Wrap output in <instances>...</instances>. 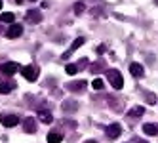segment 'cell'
<instances>
[{
    "mask_svg": "<svg viewBox=\"0 0 158 143\" xmlns=\"http://www.w3.org/2000/svg\"><path fill=\"white\" fill-rule=\"evenodd\" d=\"M105 74H107L109 82H110V86L114 88V90H122V88H124V80H122L120 71H116V69H107Z\"/></svg>",
    "mask_w": 158,
    "mask_h": 143,
    "instance_id": "1",
    "label": "cell"
},
{
    "mask_svg": "<svg viewBox=\"0 0 158 143\" xmlns=\"http://www.w3.org/2000/svg\"><path fill=\"white\" fill-rule=\"evenodd\" d=\"M38 73H40V69L36 67V65H27V67L21 69V74H23L29 82H35L38 78Z\"/></svg>",
    "mask_w": 158,
    "mask_h": 143,
    "instance_id": "2",
    "label": "cell"
},
{
    "mask_svg": "<svg viewBox=\"0 0 158 143\" xmlns=\"http://www.w3.org/2000/svg\"><path fill=\"white\" fill-rule=\"evenodd\" d=\"M105 134H107L109 139H116V137H120V134H122V128H120V124L112 122V124H109V126L105 128Z\"/></svg>",
    "mask_w": 158,
    "mask_h": 143,
    "instance_id": "3",
    "label": "cell"
},
{
    "mask_svg": "<svg viewBox=\"0 0 158 143\" xmlns=\"http://www.w3.org/2000/svg\"><path fill=\"white\" fill-rule=\"evenodd\" d=\"M0 122L6 128H14V126L19 124V116L17 115H0Z\"/></svg>",
    "mask_w": 158,
    "mask_h": 143,
    "instance_id": "4",
    "label": "cell"
},
{
    "mask_svg": "<svg viewBox=\"0 0 158 143\" xmlns=\"http://www.w3.org/2000/svg\"><path fill=\"white\" fill-rule=\"evenodd\" d=\"M21 35H23V25H21V23L10 25V29L6 31V36H8V38H19Z\"/></svg>",
    "mask_w": 158,
    "mask_h": 143,
    "instance_id": "5",
    "label": "cell"
},
{
    "mask_svg": "<svg viewBox=\"0 0 158 143\" xmlns=\"http://www.w3.org/2000/svg\"><path fill=\"white\" fill-rule=\"evenodd\" d=\"M0 71H2L4 74H8V76H12V74H15L19 71V65L14 63V61H8V63H4L2 67H0Z\"/></svg>",
    "mask_w": 158,
    "mask_h": 143,
    "instance_id": "6",
    "label": "cell"
},
{
    "mask_svg": "<svg viewBox=\"0 0 158 143\" xmlns=\"http://www.w3.org/2000/svg\"><path fill=\"white\" fill-rule=\"evenodd\" d=\"M82 44H84V36H78V38H76V40H74V42L71 44V48H69V52H65V53H63L61 57H63V59H69V57H71V53H73V52H76L78 48L82 46Z\"/></svg>",
    "mask_w": 158,
    "mask_h": 143,
    "instance_id": "7",
    "label": "cell"
},
{
    "mask_svg": "<svg viewBox=\"0 0 158 143\" xmlns=\"http://www.w3.org/2000/svg\"><path fill=\"white\" fill-rule=\"evenodd\" d=\"M23 130L27 132V134H35V132H36V120L32 116H27L23 120Z\"/></svg>",
    "mask_w": 158,
    "mask_h": 143,
    "instance_id": "8",
    "label": "cell"
},
{
    "mask_svg": "<svg viewBox=\"0 0 158 143\" xmlns=\"http://www.w3.org/2000/svg\"><path fill=\"white\" fill-rule=\"evenodd\" d=\"M86 86L88 84L84 80H76V82H69V84H67V90H69V92H84Z\"/></svg>",
    "mask_w": 158,
    "mask_h": 143,
    "instance_id": "9",
    "label": "cell"
},
{
    "mask_svg": "<svg viewBox=\"0 0 158 143\" xmlns=\"http://www.w3.org/2000/svg\"><path fill=\"white\" fill-rule=\"evenodd\" d=\"M38 118H40V122H44V124H52V120H53L52 111H48V109H38Z\"/></svg>",
    "mask_w": 158,
    "mask_h": 143,
    "instance_id": "10",
    "label": "cell"
},
{
    "mask_svg": "<svg viewBox=\"0 0 158 143\" xmlns=\"http://www.w3.org/2000/svg\"><path fill=\"white\" fill-rule=\"evenodd\" d=\"M27 21H29V23H40V21H42V14L38 12V10H29V12H27Z\"/></svg>",
    "mask_w": 158,
    "mask_h": 143,
    "instance_id": "11",
    "label": "cell"
},
{
    "mask_svg": "<svg viewBox=\"0 0 158 143\" xmlns=\"http://www.w3.org/2000/svg\"><path fill=\"white\" fill-rule=\"evenodd\" d=\"M130 73L135 76V78H143V74H145L143 65H139V63H131V65H130Z\"/></svg>",
    "mask_w": 158,
    "mask_h": 143,
    "instance_id": "12",
    "label": "cell"
},
{
    "mask_svg": "<svg viewBox=\"0 0 158 143\" xmlns=\"http://www.w3.org/2000/svg\"><path fill=\"white\" fill-rule=\"evenodd\" d=\"M78 107H80V105H78V101H74V99L63 101V111H65V113H74Z\"/></svg>",
    "mask_w": 158,
    "mask_h": 143,
    "instance_id": "13",
    "label": "cell"
},
{
    "mask_svg": "<svg viewBox=\"0 0 158 143\" xmlns=\"http://www.w3.org/2000/svg\"><path fill=\"white\" fill-rule=\"evenodd\" d=\"M143 115H145V107H141V105H135V107H131L130 111H128V116L130 118H139Z\"/></svg>",
    "mask_w": 158,
    "mask_h": 143,
    "instance_id": "14",
    "label": "cell"
},
{
    "mask_svg": "<svg viewBox=\"0 0 158 143\" xmlns=\"http://www.w3.org/2000/svg\"><path fill=\"white\" fill-rule=\"evenodd\" d=\"M12 90H15V82H12V80L0 82V94H10Z\"/></svg>",
    "mask_w": 158,
    "mask_h": 143,
    "instance_id": "15",
    "label": "cell"
},
{
    "mask_svg": "<svg viewBox=\"0 0 158 143\" xmlns=\"http://www.w3.org/2000/svg\"><path fill=\"white\" fill-rule=\"evenodd\" d=\"M143 132L147 136H156L158 134V124H143Z\"/></svg>",
    "mask_w": 158,
    "mask_h": 143,
    "instance_id": "16",
    "label": "cell"
},
{
    "mask_svg": "<svg viewBox=\"0 0 158 143\" xmlns=\"http://www.w3.org/2000/svg\"><path fill=\"white\" fill-rule=\"evenodd\" d=\"M63 136L59 134V132H50L48 134V143H61Z\"/></svg>",
    "mask_w": 158,
    "mask_h": 143,
    "instance_id": "17",
    "label": "cell"
},
{
    "mask_svg": "<svg viewBox=\"0 0 158 143\" xmlns=\"http://www.w3.org/2000/svg\"><path fill=\"white\" fill-rule=\"evenodd\" d=\"M14 19H15V15H14V14H10V12H6V14L0 15V21H2V23H10V25H14Z\"/></svg>",
    "mask_w": 158,
    "mask_h": 143,
    "instance_id": "18",
    "label": "cell"
},
{
    "mask_svg": "<svg viewBox=\"0 0 158 143\" xmlns=\"http://www.w3.org/2000/svg\"><path fill=\"white\" fill-rule=\"evenodd\" d=\"M103 69H105V63H103V61H97L95 65H92V67H89V71H92V73H101Z\"/></svg>",
    "mask_w": 158,
    "mask_h": 143,
    "instance_id": "19",
    "label": "cell"
},
{
    "mask_svg": "<svg viewBox=\"0 0 158 143\" xmlns=\"http://www.w3.org/2000/svg\"><path fill=\"white\" fill-rule=\"evenodd\" d=\"M84 10H86L84 2H76V4H74V14H76V15H80V14L84 12Z\"/></svg>",
    "mask_w": 158,
    "mask_h": 143,
    "instance_id": "20",
    "label": "cell"
},
{
    "mask_svg": "<svg viewBox=\"0 0 158 143\" xmlns=\"http://www.w3.org/2000/svg\"><path fill=\"white\" fill-rule=\"evenodd\" d=\"M145 97H147V103H151V105L156 103V95L152 92H145Z\"/></svg>",
    "mask_w": 158,
    "mask_h": 143,
    "instance_id": "21",
    "label": "cell"
},
{
    "mask_svg": "<svg viewBox=\"0 0 158 143\" xmlns=\"http://www.w3.org/2000/svg\"><path fill=\"white\" fill-rule=\"evenodd\" d=\"M65 69H67V74H76L78 73V65H73L71 63V65H67Z\"/></svg>",
    "mask_w": 158,
    "mask_h": 143,
    "instance_id": "22",
    "label": "cell"
},
{
    "mask_svg": "<svg viewBox=\"0 0 158 143\" xmlns=\"http://www.w3.org/2000/svg\"><path fill=\"white\" fill-rule=\"evenodd\" d=\"M92 86L95 88V90H101V88H103V80H101V78H95V80L92 82Z\"/></svg>",
    "mask_w": 158,
    "mask_h": 143,
    "instance_id": "23",
    "label": "cell"
},
{
    "mask_svg": "<svg viewBox=\"0 0 158 143\" xmlns=\"http://www.w3.org/2000/svg\"><path fill=\"white\" fill-rule=\"evenodd\" d=\"M95 52H97V53H105V52H107V46H105V44H99V46L95 48Z\"/></svg>",
    "mask_w": 158,
    "mask_h": 143,
    "instance_id": "24",
    "label": "cell"
},
{
    "mask_svg": "<svg viewBox=\"0 0 158 143\" xmlns=\"http://www.w3.org/2000/svg\"><path fill=\"white\" fill-rule=\"evenodd\" d=\"M63 124L69 126V128H76V122H74V120H63Z\"/></svg>",
    "mask_w": 158,
    "mask_h": 143,
    "instance_id": "25",
    "label": "cell"
},
{
    "mask_svg": "<svg viewBox=\"0 0 158 143\" xmlns=\"http://www.w3.org/2000/svg\"><path fill=\"white\" fill-rule=\"evenodd\" d=\"M89 14H92V15H101L103 12H101V8H94V10H92V12H89Z\"/></svg>",
    "mask_w": 158,
    "mask_h": 143,
    "instance_id": "26",
    "label": "cell"
},
{
    "mask_svg": "<svg viewBox=\"0 0 158 143\" xmlns=\"http://www.w3.org/2000/svg\"><path fill=\"white\" fill-rule=\"evenodd\" d=\"M135 143H149V141H143V139H135Z\"/></svg>",
    "mask_w": 158,
    "mask_h": 143,
    "instance_id": "27",
    "label": "cell"
},
{
    "mask_svg": "<svg viewBox=\"0 0 158 143\" xmlns=\"http://www.w3.org/2000/svg\"><path fill=\"white\" fill-rule=\"evenodd\" d=\"M84 143H97L95 139H88V141H84Z\"/></svg>",
    "mask_w": 158,
    "mask_h": 143,
    "instance_id": "28",
    "label": "cell"
},
{
    "mask_svg": "<svg viewBox=\"0 0 158 143\" xmlns=\"http://www.w3.org/2000/svg\"><path fill=\"white\" fill-rule=\"evenodd\" d=\"M15 4H23V0H15Z\"/></svg>",
    "mask_w": 158,
    "mask_h": 143,
    "instance_id": "29",
    "label": "cell"
},
{
    "mask_svg": "<svg viewBox=\"0 0 158 143\" xmlns=\"http://www.w3.org/2000/svg\"><path fill=\"white\" fill-rule=\"evenodd\" d=\"M0 32H4V29H2V25H0Z\"/></svg>",
    "mask_w": 158,
    "mask_h": 143,
    "instance_id": "30",
    "label": "cell"
},
{
    "mask_svg": "<svg viewBox=\"0 0 158 143\" xmlns=\"http://www.w3.org/2000/svg\"><path fill=\"white\" fill-rule=\"evenodd\" d=\"M0 10H2V0H0Z\"/></svg>",
    "mask_w": 158,
    "mask_h": 143,
    "instance_id": "31",
    "label": "cell"
},
{
    "mask_svg": "<svg viewBox=\"0 0 158 143\" xmlns=\"http://www.w3.org/2000/svg\"><path fill=\"white\" fill-rule=\"evenodd\" d=\"M31 2H36V0H31Z\"/></svg>",
    "mask_w": 158,
    "mask_h": 143,
    "instance_id": "32",
    "label": "cell"
},
{
    "mask_svg": "<svg viewBox=\"0 0 158 143\" xmlns=\"http://www.w3.org/2000/svg\"><path fill=\"white\" fill-rule=\"evenodd\" d=\"M154 2H156V4H158V0H154Z\"/></svg>",
    "mask_w": 158,
    "mask_h": 143,
    "instance_id": "33",
    "label": "cell"
}]
</instances>
